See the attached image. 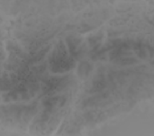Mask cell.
I'll use <instances>...</instances> for the list:
<instances>
[{
    "label": "cell",
    "instance_id": "cell-2",
    "mask_svg": "<svg viewBox=\"0 0 154 136\" xmlns=\"http://www.w3.org/2000/svg\"><path fill=\"white\" fill-rule=\"evenodd\" d=\"M115 63L120 65H132L137 63V60L134 57H119L116 59Z\"/></svg>",
    "mask_w": 154,
    "mask_h": 136
},
{
    "label": "cell",
    "instance_id": "cell-1",
    "mask_svg": "<svg viewBox=\"0 0 154 136\" xmlns=\"http://www.w3.org/2000/svg\"><path fill=\"white\" fill-rule=\"evenodd\" d=\"M91 66L87 62H83L79 65V75L82 77H86L89 73Z\"/></svg>",
    "mask_w": 154,
    "mask_h": 136
}]
</instances>
